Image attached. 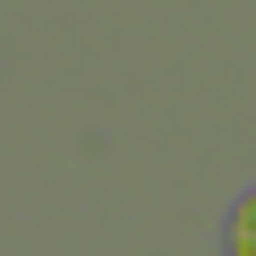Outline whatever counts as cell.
<instances>
[{"mask_svg":"<svg viewBox=\"0 0 256 256\" xmlns=\"http://www.w3.org/2000/svg\"><path fill=\"white\" fill-rule=\"evenodd\" d=\"M230 256H256V188L230 205Z\"/></svg>","mask_w":256,"mask_h":256,"instance_id":"6da1fadb","label":"cell"}]
</instances>
